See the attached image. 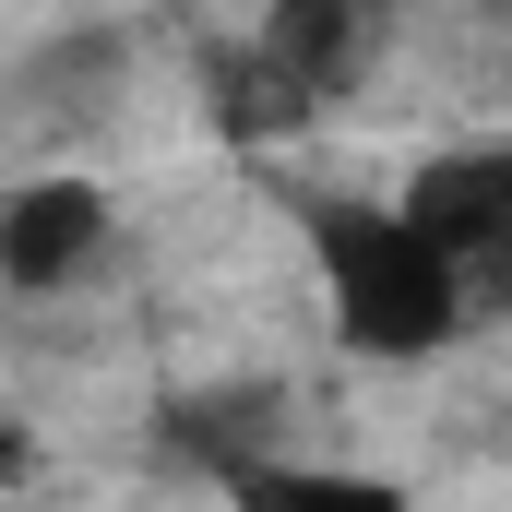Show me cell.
<instances>
[{"mask_svg": "<svg viewBox=\"0 0 512 512\" xmlns=\"http://www.w3.org/2000/svg\"><path fill=\"white\" fill-rule=\"evenodd\" d=\"M382 60V0H274L239 60H215V131L274 143V131L322 120L334 96H358V72Z\"/></svg>", "mask_w": 512, "mask_h": 512, "instance_id": "cell-2", "label": "cell"}, {"mask_svg": "<svg viewBox=\"0 0 512 512\" xmlns=\"http://www.w3.org/2000/svg\"><path fill=\"white\" fill-rule=\"evenodd\" d=\"M310 251H322V286H334V322L358 358H441L477 310L465 262L441 251L405 203H322L310 215Z\"/></svg>", "mask_w": 512, "mask_h": 512, "instance_id": "cell-1", "label": "cell"}, {"mask_svg": "<svg viewBox=\"0 0 512 512\" xmlns=\"http://www.w3.org/2000/svg\"><path fill=\"white\" fill-rule=\"evenodd\" d=\"M405 215L465 262L477 298H512V143H465V155H429L405 179Z\"/></svg>", "mask_w": 512, "mask_h": 512, "instance_id": "cell-3", "label": "cell"}, {"mask_svg": "<svg viewBox=\"0 0 512 512\" xmlns=\"http://www.w3.org/2000/svg\"><path fill=\"white\" fill-rule=\"evenodd\" d=\"M96 251H108V191H96V179H24V191L0 203V286L60 298Z\"/></svg>", "mask_w": 512, "mask_h": 512, "instance_id": "cell-4", "label": "cell"}]
</instances>
